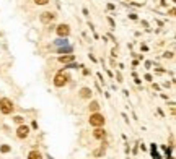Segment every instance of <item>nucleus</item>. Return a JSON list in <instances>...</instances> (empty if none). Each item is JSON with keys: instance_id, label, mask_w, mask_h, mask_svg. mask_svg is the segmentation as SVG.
<instances>
[{"instance_id": "10", "label": "nucleus", "mask_w": 176, "mask_h": 159, "mask_svg": "<svg viewBox=\"0 0 176 159\" xmlns=\"http://www.w3.org/2000/svg\"><path fill=\"white\" fill-rule=\"evenodd\" d=\"M28 159H43V156H41L38 151H31V153L28 154Z\"/></svg>"}, {"instance_id": "15", "label": "nucleus", "mask_w": 176, "mask_h": 159, "mask_svg": "<svg viewBox=\"0 0 176 159\" xmlns=\"http://www.w3.org/2000/svg\"><path fill=\"white\" fill-rule=\"evenodd\" d=\"M165 57H166V58H171V57H173V54H171V52H165Z\"/></svg>"}, {"instance_id": "13", "label": "nucleus", "mask_w": 176, "mask_h": 159, "mask_svg": "<svg viewBox=\"0 0 176 159\" xmlns=\"http://www.w3.org/2000/svg\"><path fill=\"white\" fill-rule=\"evenodd\" d=\"M34 2H36L38 5H46V3L49 2V0H34Z\"/></svg>"}, {"instance_id": "5", "label": "nucleus", "mask_w": 176, "mask_h": 159, "mask_svg": "<svg viewBox=\"0 0 176 159\" xmlns=\"http://www.w3.org/2000/svg\"><path fill=\"white\" fill-rule=\"evenodd\" d=\"M28 133H29V128L26 125H20L18 130H16V136H18V138H26V136H28Z\"/></svg>"}, {"instance_id": "9", "label": "nucleus", "mask_w": 176, "mask_h": 159, "mask_svg": "<svg viewBox=\"0 0 176 159\" xmlns=\"http://www.w3.org/2000/svg\"><path fill=\"white\" fill-rule=\"evenodd\" d=\"M74 55H62V57H59V62H62V63H68V62H74Z\"/></svg>"}, {"instance_id": "8", "label": "nucleus", "mask_w": 176, "mask_h": 159, "mask_svg": "<svg viewBox=\"0 0 176 159\" xmlns=\"http://www.w3.org/2000/svg\"><path fill=\"white\" fill-rule=\"evenodd\" d=\"M80 96H82L83 99L91 98V89H90V88H82V89H80Z\"/></svg>"}, {"instance_id": "14", "label": "nucleus", "mask_w": 176, "mask_h": 159, "mask_svg": "<svg viewBox=\"0 0 176 159\" xmlns=\"http://www.w3.org/2000/svg\"><path fill=\"white\" fill-rule=\"evenodd\" d=\"M15 122H16V123H21V122H23V117L16 115V117H15Z\"/></svg>"}, {"instance_id": "6", "label": "nucleus", "mask_w": 176, "mask_h": 159, "mask_svg": "<svg viewBox=\"0 0 176 159\" xmlns=\"http://www.w3.org/2000/svg\"><path fill=\"white\" fill-rule=\"evenodd\" d=\"M54 20V15L51 12H44L43 15H41V21L43 23H51Z\"/></svg>"}, {"instance_id": "1", "label": "nucleus", "mask_w": 176, "mask_h": 159, "mask_svg": "<svg viewBox=\"0 0 176 159\" xmlns=\"http://www.w3.org/2000/svg\"><path fill=\"white\" fill-rule=\"evenodd\" d=\"M0 110H2L3 114H12V110H13L12 101H10V99H7V98H3L2 101H0Z\"/></svg>"}, {"instance_id": "3", "label": "nucleus", "mask_w": 176, "mask_h": 159, "mask_svg": "<svg viewBox=\"0 0 176 159\" xmlns=\"http://www.w3.org/2000/svg\"><path fill=\"white\" fill-rule=\"evenodd\" d=\"M67 80H68V75H65L64 71H60V73H57L56 78H54V85H56L57 88H60V86L67 85Z\"/></svg>"}, {"instance_id": "11", "label": "nucleus", "mask_w": 176, "mask_h": 159, "mask_svg": "<svg viewBox=\"0 0 176 159\" xmlns=\"http://www.w3.org/2000/svg\"><path fill=\"white\" fill-rule=\"evenodd\" d=\"M98 109H99V104H98L96 101H93L91 104H90V110H93V112H96Z\"/></svg>"}, {"instance_id": "4", "label": "nucleus", "mask_w": 176, "mask_h": 159, "mask_svg": "<svg viewBox=\"0 0 176 159\" xmlns=\"http://www.w3.org/2000/svg\"><path fill=\"white\" fill-rule=\"evenodd\" d=\"M56 31H57V34H59L60 37H67L68 34H70V29H68L67 25H59Z\"/></svg>"}, {"instance_id": "12", "label": "nucleus", "mask_w": 176, "mask_h": 159, "mask_svg": "<svg viewBox=\"0 0 176 159\" xmlns=\"http://www.w3.org/2000/svg\"><path fill=\"white\" fill-rule=\"evenodd\" d=\"M10 150H12V148H10L8 144H3V146H0V151H2V153H8Z\"/></svg>"}, {"instance_id": "7", "label": "nucleus", "mask_w": 176, "mask_h": 159, "mask_svg": "<svg viewBox=\"0 0 176 159\" xmlns=\"http://www.w3.org/2000/svg\"><path fill=\"white\" fill-rule=\"evenodd\" d=\"M105 135H106V132H105L103 128H99V127H96V128H95V132H93V136H95V138H98V140L105 138Z\"/></svg>"}, {"instance_id": "2", "label": "nucleus", "mask_w": 176, "mask_h": 159, "mask_svg": "<svg viewBox=\"0 0 176 159\" xmlns=\"http://www.w3.org/2000/svg\"><path fill=\"white\" fill-rule=\"evenodd\" d=\"M90 123H91L93 127H101L103 123H105V117L101 115V114H93V115H90Z\"/></svg>"}]
</instances>
